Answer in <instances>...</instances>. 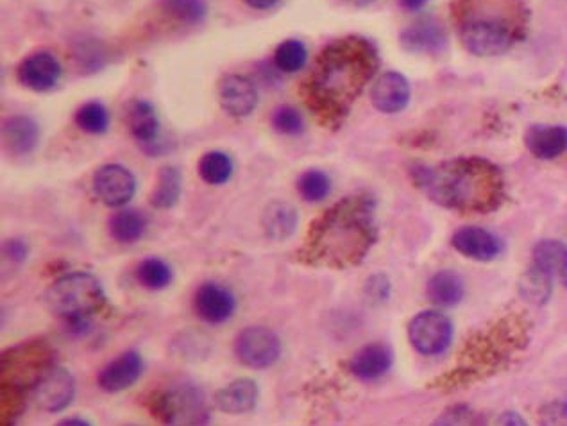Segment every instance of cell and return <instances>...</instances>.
I'll return each instance as SVG.
<instances>
[{"instance_id": "8", "label": "cell", "mask_w": 567, "mask_h": 426, "mask_svg": "<svg viewBox=\"0 0 567 426\" xmlns=\"http://www.w3.org/2000/svg\"><path fill=\"white\" fill-rule=\"evenodd\" d=\"M235 355L247 367L267 369L274 366L281 355V342L276 333L263 326H251L238 333Z\"/></svg>"}, {"instance_id": "45", "label": "cell", "mask_w": 567, "mask_h": 426, "mask_svg": "<svg viewBox=\"0 0 567 426\" xmlns=\"http://www.w3.org/2000/svg\"><path fill=\"white\" fill-rule=\"evenodd\" d=\"M351 6H356V8H365V6H371L374 0H347Z\"/></svg>"}, {"instance_id": "34", "label": "cell", "mask_w": 567, "mask_h": 426, "mask_svg": "<svg viewBox=\"0 0 567 426\" xmlns=\"http://www.w3.org/2000/svg\"><path fill=\"white\" fill-rule=\"evenodd\" d=\"M306 58H308V51H306L305 43L299 40H285L274 52L276 69H280L285 74H294L303 69L306 65Z\"/></svg>"}, {"instance_id": "44", "label": "cell", "mask_w": 567, "mask_h": 426, "mask_svg": "<svg viewBox=\"0 0 567 426\" xmlns=\"http://www.w3.org/2000/svg\"><path fill=\"white\" fill-rule=\"evenodd\" d=\"M56 426H92V425H90L88 421H85V419L68 418V419H63V421H60V423H58V425Z\"/></svg>"}, {"instance_id": "6", "label": "cell", "mask_w": 567, "mask_h": 426, "mask_svg": "<svg viewBox=\"0 0 567 426\" xmlns=\"http://www.w3.org/2000/svg\"><path fill=\"white\" fill-rule=\"evenodd\" d=\"M154 416L165 426H206L210 405L194 384H176L160 392L153 403Z\"/></svg>"}, {"instance_id": "3", "label": "cell", "mask_w": 567, "mask_h": 426, "mask_svg": "<svg viewBox=\"0 0 567 426\" xmlns=\"http://www.w3.org/2000/svg\"><path fill=\"white\" fill-rule=\"evenodd\" d=\"M412 178L435 203L458 212H492L505 196L500 169L482 158H462L437 167L417 165Z\"/></svg>"}, {"instance_id": "39", "label": "cell", "mask_w": 567, "mask_h": 426, "mask_svg": "<svg viewBox=\"0 0 567 426\" xmlns=\"http://www.w3.org/2000/svg\"><path fill=\"white\" fill-rule=\"evenodd\" d=\"M4 255L8 256L9 260L20 264V262L26 260V244H24L22 240H8V242L4 244Z\"/></svg>"}, {"instance_id": "10", "label": "cell", "mask_w": 567, "mask_h": 426, "mask_svg": "<svg viewBox=\"0 0 567 426\" xmlns=\"http://www.w3.org/2000/svg\"><path fill=\"white\" fill-rule=\"evenodd\" d=\"M76 394V380L63 367H52L33 387V400L45 412L67 409Z\"/></svg>"}, {"instance_id": "2", "label": "cell", "mask_w": 567, "mask_h": 426, "mask_svg": "<svg viewBox=\"0 0 567 426\" xmlns=\"http://www.w3.org/2000/svg\"><path fill=\"white\" fill-rule=\"evenodd\" d=\"M376 242L373 203L347 197L312 224L305 256L312 264L344 269L360 264Z\"/></svg>"}, {"instance_id": "7", "label": "cell", "mask_w": 567, "mask_h": 426, "mask_svg": "<svg viewBox=\"0 0 567 426\" xmlns=\"http://www.w3.org/2000/svg\"><path fill=\"white\" fill-rule=\"evenodd\" d=\"M54 367L52 350L43 342H27L2 357V385L26 392Z\"/></svg>"}, {"instance_id": "19", "label": "cell", "mask_w": 567, "mask_h": 426, "mask_svg": "<svg viewBox=\"0 0 567 426\" xmlns=\"http://www.w3.org/2000/svg\"><path fill=\"white\" fill-rule=\"evenodd\" d=\"M224 110L233 117H247L258 104L256 86L244 76H228L221 83L219 90Z\"/></svg>"}, {"instance_id": "28", "label": "cell", "mask_w": 567, "mask_h": 426, "mask_svg": "<svg viewBox=\"0 0 567 426\" xmlns=\"http://www.w3.org/2000/svg\"><path fill=\"white\" fill-rule=\"evenodd\" d=\"M181 196V172L176 167H163L158 174L151 203L160 210H169L176 206Z\"/></svg>"}, {"instance_id": "36", "label": "cell", "mask_w": 567, "mask_h": 426, "mask_svg": "<svg viewBox=\"0 0 567 426\" xmlns=\"http://www.w3.org/2000/svg\"><path fill=\"white\" fill-rule=\"evenodd\" d=\"M272 126L288 137H296L305 133V119L292 106H280L272 113Z\"/></svg>"}, {"instance_id": "16", "label": "cell", "mask_w": 567, "mask_h": 426, "mask_svg": "<svg viewBox=\"0 0 567 426\" xmlns=\"http://www.w3.org/2000/svg\"><path fill=\"white\" fill-rule=\"evenodd\" d=\"M453 248L467 258L478 262H491L496 256H500L501 242L491 231L466 226L453 235Z\"/></svg>"}, {"instance_id": "17", "label": "cell", "mask_w": 567, "mask_h": 426, "mask_svg": "<svg viewBox=\"0 0 567 426\" xmlns=\"http://www.w3.org/2000/svg\"><path fill=\"white\" fill-rule=\"evenodd\" d=\"M401 43L410 52L435 54L446 47L448 36L435 18H421L401 33Z\"/></svg>"}, {"instance_id": "13", "label": "cell", "mask_w": 567, "mask_h": 426, "mask_svg": "<svg viewBox=\"0 0 567 426\" xmlns=\"http://www.w3.org/2000/svg\"><path fill=\"white\" fill-rule=\"evenodd\" d=\"M142 373H144L142 355L138 351H124L119 357L113 358L110 364L102 367L101 373L97 376V382L102 391H126L131 385L138 382Z\"/></svg>"}, {"instance_id": "1", "label": "cell", "mask_w": 567, "mask_h": 426, "mask_svg": "<svg viewBox=\"0 0 567 426\" xmlns=\"http://www.w3.org/2000/svg\"><path fill=\"white\" fill-rule=\"evenodd\" d=\"M378 51L358 36L330 43L305 81V97L324 124L339 126L378 70Z\"/></svg>"}, {"instance_id": "31", "label": "cell", "mask_w": 567, "mask_h": 426, "mask_svg": "<svg viewBox=\"0 0 567 426\" xmlns=\"http://www.w3.org/2000/svg\"><path fill=\"white\" fill-rule=\"evenodd\" d=\"M76 124L88 135H102L110 128V113L104 104L90 101L76 111Z\"/></svg>"}, {"instance_id": "38", "label": "cell", "mask_w": 567, "mask_h": 426, "mask_svg": "<svg viewBox=\"0 0 567 426\" xmlns=\"http://www.w3.org/2000/svg\"><path fill=\"white\" fill-rule=\"evenodd\" d=\"M541 426H567V403L566 401H551L539 416Z\"/></svg>"}, {"instance_id": "43", "label": "cell", "mask_w": 567, "mask_h": 426, "mask_svg": "<svg viewBox=\"0 0 567 426\" xmlns=\"http://www.w3.org/2000/svg\"><path fill=\"white\" fill-rule=\"evenodd\" d=\"M251 8L256 9H269L278 4V0H246Z\"/></svg>"}, {"instance_id": "20", "label": "cell", "mask_w": 567, "mask_h": 426, "mask_svg": "<svg viewBox=\"0 0 567 426\" xmlns=\"http://www.w3.org/2000/svg\"><path fill=\"white\" fill-rule=\"evenodd\" d=\"M258 384L251 378H238L215 394V405L226 414H247L256 407Z\"/></svg>"}, {"instance_id": "22", "label": "cell", "mask_w": 567, "mask_h": 426, "mask_svg": "<svg viewBox=\"0 0 567 426\" xmlns=\"http://www.w3.org/2000/svg\"><path fill=\"white\" fill-rule=\"evenodd\" d=\"M2 138L9 153L24 156L33 153L40 140L38 124L27 115L9 117L2 126Z\"/></svg>"}, {"instance_id": "23", "label": "cell", "mask_w": 567, "mask_h": 426, "mask_svg": "<svg viewBox=\"0 0 567 426\" xmlns=\"http://www.w3.org/2000/svg\"><path fill=\"white\" fill-rule=\"evenodd\" d=\"M390 367H392V351L385 344L365 346L356 353L349 364L351 373L364 382H373L387 375Z\"/></svg>"}, {"instance_id": "35", "label": "cell", "mask_w": 567, "mask_h": 426, "mask_svg": "<svg viewBox=\"0 0 567 426\" xmlns=\"http://www.w3.org/2000/svg\"><path fill=\"white\" fill-rule=\"evenodd\" d=\"M551 283H553V278H551L550 274L544 273L541 267H537V265L534 264L526 271L525 276H523L521 292H523V296H525L526 299H530L532 303L541 305L546 299L550 298Z\"/></svg>"}, {"instance_id": "4", "label": "cell", "mask_w": 567, "mask_h": 426, "mask_svg": "<svg viewBox=\"0 0 567 426\" xmlns=\"http://www.w3.org/2000/svg\"><path fill=\"white\" fill-rule=\"evenodd\" d=\"M458 38L474 56H500L523 36L528 11L521 0H455Z\"/></svg>"}, {"instance_id": "29", "label": "cell", "mask_w": 567, "mask_h": 426, "mask_svg": "<svg viewBox=\"0 0 567 426\" xmlns=\"http://www.w3.org/2000/svg\"><path fill=\"white\" fill-rule=\"evenodd\" d=\"M233 160L231 156L221 151H212V153L204 154L199 162V176L204 183L213 185V187H221L224 183H228L233 176Z\"/></svg>"}, {"instance_id": "21", "label": "cell", "mask_w": 567, "mask_h": 426, "mask_svg": "<svg viewBox=\"0 0 567 426\" xmlns=\"http://www.w3.org/2000/svg\"><path fill=\"white\" fill-rule=\"evenodd\" d=\"M126 120L129 133L138 140V144L145 145L149 151V147L156 144L160 133V120L153 104L136 99L127 106Z\"/></svg>"}, {"instance_id": "37", "label": "cell", "mask_w": 567, "mask_h": 426, "mask_svg": "<svg viewBox=\"0 0 567 426\" xmlns=\"http://www.w3.org/2000/svg\"><path fill=\"white\" fill-rule=\"evenodd\" d=\"M432 426H485L482 418L469 409V407H453L446 410L441 418L437 419Z\"/></svg>"}, {"instance_id": "11", "label": "cell", "mask_w": 567, "mask_h": 426, "mask_svg": "<svg viewBox=\"0 0 567 426\" xmlns=\"http://www.w3.org/2000/svg\"><path fill=\"white\" fill-rule=\"evenodd\" d=\"M95 196L101 199L104 205L111 208H120L127 205L136 192V179L126 167L110 163L104 165L94 176Z\"/></svg>"}, {"instance_id": "26", "label": "cell", "mask_w": 567, "mask_h": 426, "mask_svg": "<svg viewBox=\"0 0 567 426\" xmlns=\"http://www.w3.org/2000/svg\"><path fill=\"white\" fill-rule=\"evenodd\" d=\"M428 296L441 307H455L464 298V282L453 271H441L428 282Z\"/></svg>"}, {"instance_id": "40", "label": "cell", "mask_w": 567, "mask_h": 426, "mask_svg": "<svg viewBox=\"0 0 567 426\" xmlns=\"http://www.w3.org/2000/svg\"><path fill=\"white\" fill-rule=\"evenodd\" d=\"M369 289L373 290L374 298H387V294H389V283L387 280L383 278V276H376L371 280L369 283Z\"/></svg>"}, {"instance_id": "5", "label": "cell", "mask_w": 567, "mask_h": 426, "mask_svg": "<svg viewBox=\"0 0 567 426\" xmlns=\"http://www.w3.org/2000/svg\"><path fill=\"white\" fill-rule=\"evenodd\" d=\"M106 303V294L94 274L72 273L61 276L45 292V307L70 326H81L99 312Z\"/></svg>"}, {"instance_id": "24", "label": "cell", "mask_w": 567, "mask_h": 426, "mask_svg": "<svg viewBox=\"0 0 567 426\" xmlns=\"http://www.w3.org/2000/svg\"><path fill=\"white\" fill-rule=\"evenodd\" d=\"M534 264L567 287V244L560 240H541L534 248Z\"/></svg>"}, {"instance_id": "9", "label": "cell", "mask_w": 567, "mask_h": 426, "mask_svg": "<svg viewBox=\"0 0 567 426\" xmlns=\"http://www.w3.org/2000/svg\"><path fill=\"white\" fill-rule=\"evenodd\" d=\"M408 335L412 346L419 353L439 355L448 350L449 344L453 341V324L441 312L428 310L412 319V323L408 326Z\"/></svg>"}, {"instance_id": "14", "label": "cell", "mask_w": 567, "mask_h": 426, "mask_svg": "<svg viewBox=\"0 0 567 426\" xmlns=\"http://www.w3.org/2000/svg\"><path fill=\"white\" fill-rule=\"evenodd\" d=\"M61 77L60 61L51 52H36L18 67V81L33 92H47L58 85Z\"/></svg>"}, {"instance_id": "12", "label": "cell", "mask_w": 567, "mask_h": 426, "mask_svg": "<svg viewBox=\"0 0 567 426\" xmlns=\"http://www.w3.org/2000/svg\"><path fill=\"white\" fill-rule=\"evenodd\" d=\"M194 308L195 314L204 323L222 324L235 314L237 299L231 294V290L219 283L206 282L195 290Z\"/></svg>"}, {"instance_id": "42", "label": "cell", "mask_w": 567, "mask_h": 426, "mask_svg": "<svg viewBox=\"0 0 567 426\" xmlns=\"http://www.w3.org/2000/svg\"><path fill=\"white\" fill-rule=\"evenodd\" d=\"M399 2L407 11H419V9H423L428 4V0H399Z\"/></svg>"}, {"instance_id": "41", "label": "cell", "mask_w": 567, "mask_h": 426, "mask_svg": "<svg viewBox=\"0 0 567 426\" xmlns=\"http://www.w3.org/2000/svg\"><path fill=\"white\" fill-rule=\"evenodd\" d=\"M496 426H528L525 419L521 418V414L517 412H505L501 414L500 419L496 421Z\"/></svg>"}, {"instance_id": "32", "label": "cell", "mask_w": 567, "mask_h": 426, "mask_svg": "<svg viewBox=\"0 0 567 426\" xmlns=\"http://www.w3.org/2000/svg\"><path fill=\"white\" fill-rule=\"evenodd\" d=\"M161 8L174 20L187 26L201 24L208 13L204 0H161Z\"/></svg>"}, {"instance_id": "15", "label": "cell", "mask_w": 567, "mask_h": 426, "mask_svg": "<svg viewBox=\"0 0 567 426\" xmlns=\"http://www.w3.org/2000/svg\"><path fill=\"white\" fill-rule=\"evenodd\" d=\"M371 101L376 110L387 115L405 110L410 103V85L407 77L401 76L399 72H385L374 83Z\"/></svg>"}, {"instance_id": "30", "label": "cell", "mask_w": 567, "mask_h": 426, "mask_svg": "<svg viewBox=\"0 0 567 426\" xmlns=\"http://www.w3.org/2000/svg\"><path fill=\"white\" fill-rule=\"evenodd\" d=\"M172 278H174V274H172L170 265L165 260L156 258V256L145 258L136 267V280L144 289H167L170 282H172Z\"/></svg>"}, {"instance_id": "33", "label": "cell", "mask_w": 567, "mask_h": 426, "mask_svg": "<svg viewBox=\"0 0 567 426\" xmlns=\"http://www.w3.org/2000/svg\"><path fill=\"white\" fill-rule=\"evenodd\" d=\"M297 190H299V196L308 203H321L330 196V176L319 169H310V171L303 172L301 178L297 179Z\"/></svg>"}, {"instance_id": "25", "label": "cell", "mask_w": 567, "mask_h": 426, "mask_svg": "<svg viewBox=\"0 0 567 426\" xmlns=\"http://www.w3.org/2000/svg\"><path fill=\"white\" fill-rule=\"evenodd\" d=\"M111 237L120 244H136L144 237L147 230V219L138 210H120L110 219Z\"/></svg>"}, {"instance_id": "27", "label": "cell", "mask_w": 567, "mask_h": 426, "mask_svg": "<svg viewBox=\"0 0 567 426\" xmlns=\"http://www.w3.org/2000/svg\"><path fill=\"white\" fill-rule=\"evenodd\" d=\"M297 213L287 203H272L263 213V228L274 240H285L296 231Z\"/></svg>"}, {"instance_id": "18", "label": "cell", "mask_w": 567, "mask_h": 426, "mask_svg": "<svg viewBox=\"0 0 567 426\" xmlns=\"http://www.w3.org/2000/svg\"><path fill=\"white\" fill-rule=\"evenodd\" d=\"M528 151L539 160H555L567 151V128L557 124H537L526 131Z\"/></svg>"}]
</instances>
